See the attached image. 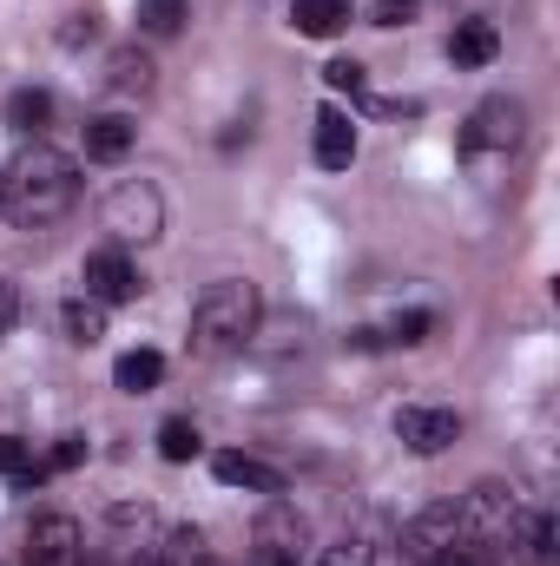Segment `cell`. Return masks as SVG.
<instances>
[{"label": "cell", "instance_id": "2e32d148", "mask_svg": "<svg viewBox=\"0 0 560 566\" xmlns=\"http://www.w3.org/2000/svg\"><path fill=\"white\" fill-rule=\"evenodd\" d=\"M113 382H120L126 396H152V389L165 382V356H158V349H126V356L113 363Z\"/></svg>", "mask_w": 560, "mask_h": 566}, {"label": "cell", "instance_id": "ac0fdd59", "mask_svg": "<svg viewBox=\"0 0 560 566\" xmlns=\"http://www.w3.org/2000/svg\"><path fill=\"white\" fill-rule=\"evenodd\" d=\"M46 119H53V99H46L40 86H20V93H7V126H13V133L40 139V133H46Z\"/></svg>", "mask_w": 560, "mask_h": 566}, {"label": "cell", "instance_id": "f1b7e54d", "mask_svg": "<svg viewBox=\"0 0 560 566\" xmlns=\"http://www.w3.org/2000/svg\"><path fill=\"white\" fill-rule=\"evenodd\" d=\"M422 0H376V27H403V20H416Z\"/></svg>", "mask_w": 560, "mask_h": 566}, {"label": "cell", "instance_id": "9a60e30c", "mask_svg": "<svg viewBox=\"0 0 560 566\" xmlns=\"http://www.w3.org/2000/svg\"><path fill=\"white\" fill-rule=\"evenodd\" d=\"M495 53H501V33H495L488 20H462L455 40H448V60H455V66H488Z\"/></svg>", "mask_w": 560, "mask_h": 566}, {"label": "cell", "instance_id": "44dd1931", "mask_svg": "<svg viewBox=\"0 0 560 566\" xmlns=\"http://www.w3.org/2000/svg\"><path fill=\"white\" fill-rule=\"evenodd\" d=\"M66 336H73L80 349H93V343L106 336V303H93V296H73V303H66Z\"/></svg>", "mask_w": 560, "mask_h": 566}, {"label": "cell", "instance_id": "7c38bea8", "mask_svg": "<svg viewBox=\"0 0 560 566\" xmlns=\"http://www.w3.org/2000/svg\"><path fill=\"white\" fill-rule=\"evenodd\" d=\"M133 145H139V126H133L126 113H100V119H86V158H93V165H120Z\"/></svg>", "mask_w": 560, "mask_h": 566}, {"label": "cell", "instance_id": "cb8c5ba5", "mask_svg": "<svg viewBox=\"0 0 560 566\" xmlns=\"http://www.w3.org/2000/svg\"><path fill=\"white\" fill-rule=\"evenodd\" d=\"M317 566H376V547H370L363 534H343V541H330V547L317 554Z\"/></svg>", "mask_w": 560, "mask_h": 566}, {"label": "cell", "instance_id": "ba28073f", "mask_svg": "<svg viewBox=\"0 0 560 566\" xmlns=\"http://www.w3.org/2000/svg\"><path fill=\"white\" fill-rule=\"evenodd\" d=\"M80 283H86V296H93V303H133V296L145 290L139 271H133V258H126L120 244L93 251V258H86V271H80Z\"/></svg>", "mask_w": 560, "mask_h": 566}, {"label": "cell", "instance_id": "603a6c76", "mask_svg": "<svg viewBox=\"0 0 560 566\" xmlns=\"http://www.w3.org/2000/svg\"><path fill=\"white\" fill-rule=\"evenodd\" d=\"M428 329H435V316H428V310H396L376 336H383V343H396V349H416V343H428Z\"/></svg>", "mask_w": 560, "mask_h": 566}, {"label": "cell", "instance_id": "5bb4252c", "mask_svg": "<svg viewBox=\"0 0 560 566\" xmlns=\"http://www.w3.org/2000/svg\"><path fill=\"white\" fill-rule=\"evenodd\" d=\"M350 20H356L350 0H290V27H297L303 40H336Z\"/></svg>", "mask_w": 560, "mask_h": 566}, {"label": "cell", "instance_id": "83f0119b", "mask_svg": "<svg viewBox=\"0 0 560 566\" xmlns=\"http://www.w3.org/2000/svg\"><path fill=\"white\" fill-rule=\"evenodd\" d=\"M80 461H86V434H60L53 454H46V474H66V468H80Z\"/></svg>", "mask_w": 560, "mask_h": 566}, {"label": "cell", "instance_id": "52a82bcc", "mask_svg": "<svg viewBox=\"0 0 560 566\" xmlns=\"http://www.w3.org/2000/svg\"><path fill=\"white\" fill-rule=\"evenodd\" d=\"M455 541H462L455 501H435V507H422L416 521L403 527V566H428L442 547H455Z\"/></svg>", "mask_w": 560, "mask_h": 566}, {"label": "cell", "instance_id": "4316f807", "mask_svg": "<svg viewBox=\"0 0 560 566\" xmlns=\"http://www.w3.org/2000/svg\"><path fill=\"white\" fill-rule=\"evenodd\" d=\"M428 566H495V547L488 541H455V547H442Z\"/></svg>", "mask_w": 560, "mask_h": 566}, {"label": "cell", "instance_id": "ffe728a7", "mask_svg": "<svg viewBox=\"0 0 560 566\" xmlns=\"http://www.w3.org/2000/svg\"><path fill=\"white\" fill-rule=\"evenodd\" d=\"M185 20H191V0H139V33L152 40H172Z\"/></svg>", "mask_w": 560, "mask_h": 566}, {"label": "cell", "instance_id": "484cf974", "mask_svg": "<svg viewBox=\"0 0 560 566\" xmlns=\"http://www.w3.org/2000/svg\"><path fill=\"white\" fill-rule=\"evenodd\" d=\"M158 454H165V461H191V454H198V428L191 422H165L158 428Z\"/></svg>", "mask_w": 560, "mask_h": 566}, {"label": "cell", "instance_id": "4fadbf2b", "mask_svg": "<svg viewBox=\"0 0 560 566\" xmlns=\"http://www.w3.org/2000/svg\"><path fill=\"white\" fill-rule=\"evenodd\" d=\"M350 158H356V126H350V113L323 106V113H317V165H323V171H350Z\"/></svg>", "mask_w": 560, "mask_h": 566}, {"label": "cell", "instance_id": "7a4b0ae2", "mask_svg": "<svg viewBox=\"0 0 560 566\" xmlns=\"http://www.w3.org/2000/svg\"><path fill=\"white\" fill-rule=\"evenodd\" d=\"M258 316H265V303L245 277L205 283V296L191 303V349L198 356H231L258 336Z\"/></svg>", "mask_w": 560, "mask_h": 566}, {"label": "cell", "instance_id": "6da1fadb", "mask_svg": "<svg viewBox=\"0 0 560 566\" xmlns=\"http://www.w3.org/2000/svg\"><path fill=\"white\" fill-rule=\"evenodd\" d=\"M73 198H80V165L46 139L20 145L13 165L0 171V211H7L13 231H40V224L66 218Z\"/></svg>", "mask_w": 560, "mask_h": 566}, {"label": "cell", "instance_id": "e0dca14e", "mask_svg": "<svg viewBox=\"0 0 560 566\" xmlns=\"http://www.w3.org/2000/svg\"><path fill=\"white\" fill-rule=\"evenodd\" d=\"M554 521L548 514H521V527L508 534V547H521V560L528 566H554Z\"/></svg>", "mask_w": 560, "mask_h": 566}, {"label": "cell", "instance_id": "7402d4cb", "mask_svg": "<svg viewBox=\"0 0 560 566\" xmlns=\"http://www.w3.org/2000/svg\"><path fill=\"white\" fill-rule=\"evenodd\" d=\"M46 468L33 461V448L20 441V434H0V481H13V488H33Z\"/></svg>", "mask_w": 560, "mask_h": 566}, {"label": "cell", "instance_id": "d6986e66", "mask_svg": "<svg viewBox=\"0 0 560 566\" xmlns=\"http://www.w3.org/2000/svg\"><path fill=\"white\" fill-rule=\"evenodd\" d=\"M106 86H113V93H126V99H133V93H152V60H145L139 46H120V53H113V60H106Z\"/></svg>", "mask_w": 560, "mask_h": 566}, {"label": "cell", "instance_id": "9c48e42d", "mask_svg": "<svg viewBox=\"0 0 560 566\" xmlns=\"http://www.w3.org/2000/svg\"><path fill=\"white\" fill-rule=\"evenodd\" d=\"M27 566H80V521L73 514H40L27 534Z\"/></svg>", "mask_w": 560, "mask_h": 566}, {"label": "cell", "instance_id": "30bf717a", "mask_svg": "<svg viewBox=\"0 0 560 566\" xmlns=\"http://www.w3.org/2000/svg\"><path fill=\"white\" fill-rule=\"evenodd\" d=\"M396 434L409 454H442L462 434V422H455V409H396Z\"/></svg>", "mask_w": 560, "mask_h": 566}, {"label": "cell", "instance_id": "3957f363", "mask_svg": "<svg viewBox=\"0 0 560 566\" xmlns=\"http://www.w3.org/2000/svg\"><path fill=\"white\" fill-rule=\"evenodd\" d=\"M100 224L113 231V244H152V238L165 231V198H158L145 178H126V185L106 191Z\"/></svg>", "mask_w": 560, "mask_h": 566}, {"label": "cell", "instance_id": "277c9868", "mask_svg": "<svg viewBox=\"0 0 560 566\" xmlns=\"http://www.w3.org/2000/svg\"><path fill=\"white\" fill-rule=\"evenodd\" d=\"M521 494L515 488H501V481H481L462 507H455V521H462V541H488V547H501L515 527H521Z\"/></svg>", "mask_w": 560, "mask_h": 566}, {"label": "cell", "instance_id": "8992f818", "mask_svg": "<svg viewBox=\"0 0 560 566\" xmlns=\"http://www.w3.org/2000/svg\"><path fill=\"white\" fill-rule=\"evenodd\" d=\"M258 560H283V566H297L303 560V547H310V521H303V507H290V501H278L271 494V507L258 514Z\"/></svg>", "mask_w": 560, "mask_h": 566}, {"label": "cell", "instance_id": "f546056e", "mask_svg": "<svg viewBox=\"0 0 560 566\" xmlns=\"http://www.w3.org/2000/svg\"><path fill=\"white\" fill-rule=\"evenodd\" d=\"M60 40H66V46H80V40H93V20H86V13H80V20H73V27H60Z\"/></svg>", "mask_w": 560, "mask_h": 566}, {"label": "cell", "instance_id": "5b68a950", "mask_svg": "<svg viewBox=\"0 0 560 566\" xmlns=\"http://www.w3.org/2000/svg\"><path fill=\"white\" fill-rule=\"evenodd\" d=\"M521 133H528V113H521V99L495 93V99H481V106L468 113L462 151H508V145H521Z\"/></svg>", "mask_w": 560, "mask_h": 566}, {"label": "cell", "instance_id": "4dcf8cb0", "mask_svg": "<svg viewBox=\"0 0 560 566\" xmlns=\"http://www.w3.org/2000/svg\"><path fill=\"white\" fill-rule=\"evenodd\" d=\"M7 329H13V283L0 277V336H7Z\"/></svg>", "mask_w": 560, "mask_h": 566}, {"label": "cell", "instance_id": "1f68e13d", "mask_svg": "<svg viewBox=\"0 0 560 566\" xmlns=\"http://www.w3.org/2000/svg\"><path fill=\"white\" fill-rule=\"evenodd\" d=\"M133 566H172V554H165V547H145V554H139Z\"/></svg>", "mask_w": 560, "mask_h": 566}, {"label": "cell", "instance_id": "8fae6325", "mask_svg": "<svg viewBox=\"0 0 560 566\" xmlns=\"http://www.w3.org/2000/svg\"><path fill=\"white\" fill-rule=\"evenodd\" d=\"M211 474H218L225 488H245V494H283L278 468H271V461H258V454H238V448L211 454Z\"/></svg>", "mask_w": 560, "mask_h": 566}, {"label": "cell", "instance_id": "d4e9b609", "mask_svg": "<svg viewBox=\"0 0 560 566\" xmlns=\"http://www.w3.org/2000/svg\"><path fill=\"white\" fill-rule=\"evenodd\" d=\"M323 86H330V93H350V99H370V73H363L356 60H330V66H323Z\"/></svg>", "mask_w": 560, "mask_h": 566}, {"label": "cell", "instance_id": "d6a6232c", "mask_svg": "<svg viewBox=\"0 0 560 566\" xmlns=\"http://www.w3.org/2000/svg\"><path fill=\"white\" fill-rule=\"evenodd\" d=\"M258 566H283V560H258Z\"/></svg>", "mask_w": 560, "mask_h": 566}]
</instances>
